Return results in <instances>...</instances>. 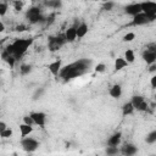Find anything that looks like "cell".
I'll return each mask as SVG.
<instances>
[{
	"label": "cell",
	"instance_id": "cell-1",
	"mask_svg": "<svg viewBox=\"0 0 156 156\" xmlns=\"http://www.w3.org/2000/svg\"><path fill=\"white\" fill-rule=\"evenodd\" d=\"M90 65H91V60H88V58L77 60L72 63H68V65L61 67L58 77L62 78L63 80H71L73 78L80 77L85 72H88Z\"/></svg>",
	"mask_w": 156,
	"mask_h": 156
},
{
	"label": "cell",
	"instance_id": "cell-2",
	"mask_svg": "<svg viewBox=\"0 0 156 156\" xmlns=\"http://www.w3.org/2000/svg\"><path fill=\"white\" fill-rule=\"evenodd\" d=\"M32 44H33V39H30V38H20V39H16L13 43L9 44L5 48V50L9 54H11L16 60H18L27 52V50L29 49V46Z\"/></svg>",
	"mask_w": 156,
	"mask_h": 156
},
{
	"label": "cell",
	"instance_id": "cell-3",
	"mask_svg": "<svg viewBox=\"0 0 156 156\" xmlns=\"http://www.w3.org/2000/svg\"><path fill=\"white\" fill-rule=\"evenodd\" d=\"M140 7H141V12H144L149 17L150 22L156 18V2L149 1V0L143 1V2H140Z\"/></svg>",
	"mask_w": 156,
	"mask_h": 156
},
{
	"label": "cell",
	"instance_id": "cell-4",
	"mask_svg": "<svg viewBox=\"0 0 156 156\" xmlns=\"http://www.w3.org/2000/svg\"><path fill=\"white\" fill-rule=\"evenodd\" d=\"M26 18L29 21V23L34 24V23H38L40 21H43V16H41V11L38 6H32L27 10L26 12Z\"/></svg>",
	"mask_w": 156,
	"mask_h": 156
},
{
	"label": "cell",
	"instance_id": "cell-5",
	"mask_svg": "<svg viewBox=\"0 0 156 156\" xmlns=\"http://www.w3.org/2000/svg\"><path fill=\"white\" fill-rule=\"evenodd\" d=\"M143 60L146 62V65H152L156 61V45L155 43H151L146 46V49L143 51Z\"/></svg>",
	"mask_w": 156,
	"mask_h": 156
},
{
	"label": "cell",
	"instance_id": "cell-6",
	"mask_svg": "<svg viewBox=\"0 0 156 156\" xmlns=\"http://www.w3.org/2000/svg\"><path fill=\"white\" fill-rule=\"evenodd\" d=\"M65 43H66L65 34L50 37V38H49V43H48V48H49L50 51H57V50H60V48L63 46Z\"/></svg>",
	"mask_w": 156,
	"mask_h": 156
},
{
	"label": "cell",
	"instance_id": "cell-7",
	"mask_svg": "<svg viewBox=\"0 0 156 156\" xmlns=\"http://www.w3.org/2000/svg\"><path fill=\"white\" fill-rule=\"evenodd\" d=\"M21 146L26 152H34L39 147V141L34 138L23 136L21 140Z\"/></svg>",
	"mask_w": 156,
	"mask_h": 156
},
{
	"label": "cell",
	"instance_id": "cell-8",
	"mask_svg": "<svg viewBox=\"0 0 156 156\" xmlns=\"http://www.w3.org/2000/svg\"><path fill=\"white\" fill-rule=\"evenodd\" d=\"M130 102H132L134 110H136V111H146L147 107H149L147 106V102L145 101L144 96H141V95H134L132 98Z\"/></svg>",
	"mask_w": 156,
	"mask_h": 156
},
{
	"label": "cell",
	"instance_id": "cell-9",
	"mask_svg": "<svg viewBox=\"0 0 156 156\" xmlns=\"http://www.w3.org/2000/svg\"><path fill=\"white\" fill-rule=\"evenodd\" d=\"M149 22H150L149 17H147L144 12H139L138 15L133 16V20H132L130 24L134 26V27H136V26H144V24H147Z\"/></svg>",
	"mask_w": 156,
	"mask_h": 156
},
{
	"label": "cell",
	"instance_id": "cell-10",
	"mask_svg": "<svg viewBox=\"0 0 156 156\" xmlns=\"http://www.w3.org/2000/svg\"><path fill=\"white\" fill-rule=\"evenodd\" d=\"M29 116L32 117L34 124L39 126V127H44L45 122H46V115L44 112H30Z\"/></svg>",
	"mask_w": 156,
	"mask_h": 156
},
{
	"label": "cell",
	"instance_id": "cell-11",
	"mask_svg": "<svg viewBox=\"0 0 156 156\" xmlns=\"http://www.w3.org/2000/svg\"><path fill=\"white\" fill-rule=\"evenodd\" d=\"M124 12L129 16H135L138 15L139 12H141V7H140V2H133V4H129L124 7Z\"/></svg>",
	"mask_w": 156,
	"mask_h": 156
},
{
	"label": "cell",
	"instance_id": "cell-12",
	"mask_svg": "<svg viewBox=\"0 0 156 156\" xmlns=\"http://www.w3.org/2000/svg\"><path fill=\"white\" fill-rule=\"evenodd\" d=\"M61 67H62V60H61V58H57V60L52 61V62H51V63H49V66H48V68H49L50 73H51L52 76H55V77H57V76H58Z\"/></svg>",
	"mask_w": 156,
	"mask_h": 156
},
{
	"label": "cell",
	"instance_id": "cell-13",
	"mask_svg": "<svg viewBox=\"0 0 156 156\" xmlns=\"http://www.w3.org/2000/svg\"><path fill=\"white\" fill-rule=\"evenodd\" d=\"M65 39L66 43H73L77 39V33H76V27H69L65 30Z\"/></svg>",
	"mask_w": 156,
	"mask_h": 156
},
{
	"label": "cell",
	"instance_id": "cell-14",
	"mask_svg": "<svg viewBox=\"0 0 156 156\" xmlns=\"http://www.w3.org/2000/svg\"><path fill=\"white\" fill-rule=\"evenodd\" d=\"M121 138H122L121 132H117V133L112 134V135L107 139V145H110V146H118L119 143H121Z\"/></svg>",
	"mask_w": 156,
	"mask_h": 156
},
{
	"label": "cell",
	"instance_id": "cell-15",
	"mask_svg": "<svg viewBox=\"0 0 156 156\" xmlns=\"http://www.w3.org/2000/svg\"><path fill=\"white\" fill-rule=\"evenodd\" d=\"M108 94H110V96L113 98V99L121 98V95H122V87H121L119 84L112 85V87L110 88V90H108Z\"/></svg>",
	"mask_w": 156,
	"mask_h": 156
},
{
	"label": "cell",
	"instance_id": "cell-16",
	"mask_svg": "<svg viewBox=\"0 0 156 156\" xmlns=\"http://www.w3.org/2000/svg\"><path fill=\"white\" fill-rule=\"evenodd\" d=\"M136 151H138V149H136V146H134L133 144H126V145L122 146V149H121V152H122L123 155H127V156H132V155L136 154Z\"/></svg>",
	"mask_w": 156,
	"mask_h": 156
},
{
	"label": "cell",
	"instance_id": "cell-17",
	"mask_svg": "<svg viewBox=\"0 0 156 156\" xmlns=\"http://www.w3.org/2000/svg\"><path fill=\"white\" fill-rule=\"evenodd\" d=\"M76 33H77V38H84L88 33V24L82 22L78 27H76Z\"/></svg>",
	"mask_w": 156,
	"mask_h": 156
},
{
	"label": "cell",
	"instance_id": "cell-18",
	"mask_svg": "<svg viewBox=\"0 0 156 156\" xmlns=\"http://www.w3.org/2000/svg\"><path fill=\"white\" fill-rule=\"evenodd\" d=\"M20 132H21L22 138H23V136H27V135H29V134L33 132V127H32V124L21 123V124H20Z\"/></svg>",
	"mask_w": 156,
	"mask_h": 156
},
{
	"label": "cell",
	"instance_id": "cell-19",
	"mask_svg": "<svg viewBox=\"0 0 156 156\" xmlns=\"http://www.w3.org/2000/svg\"><path fill=\"white\" fill-rule=\"evenodd\" d=\"M127 66H128V62L124 60V57H117L115 60V69L116 71H121Z\"/></svg>",
	"mask_w": 156,
	"mask_h": 156
},
{
	"label": "cell",
	"instance_id": "cell-20",
	"mask_svg": "<svg viewBox=\"0 0 156 156\" xmlns=\"http://www.w3.org/2000/svg\"><path fill=\"white\" fill-rule=\"evenodd\" d=\"M134 112V107L132 105V102H126L123 106H122V113L123 116H128V115H132Z\"/></svg>",
	"mask_w": 156,
	"mask_h": 156
},
{
	"label": "cell",
	"instance_id": "cell-21",
	"mask_svg": "<svg viewBox=\"0 0 156 156\" xmlns=\"http://www.w3.org/2000/svg\"><path fill=\"white\" fill-rule=\"evenodd\" d=\"M124 60L128 62V63H133L134 60H135V55H134V51L132 49H127L126 52H124Z\"/></svg>",
	"mask_w": 156,
	"mask_h": 156
},
{
	"label": "cell",
	"instance_id": "cell-22",
	"mask_svg": "<svg viewBox=\"0 0 156 156\" xmlns=\"http://www.w3.org/2000/svg\"><path fill=\"white\" fill-rule=\"evenodd\" d=\"M20 72H21V74L26 76V74H28V73L32 72V66L30 65H27V63H23L20 67Z\"/></svg>",
	"mask_w": 156,
	"mask_h": 156
},
{
	"label": "cell",
	"instance_id": "cell-23",
	"mask_svg": "<svg viewBox=\"0 0 156 156\" xmlns=\"http://www.w3.org/2000/svg\"><path fill=\"white\" fill-rule=\"evenodd\" d=\"M146 143L147 144H154V143H156V130H152V132H150L147 135H146Z\"/></svg>",
	"mask_w": 156,
	"mask_h": 156
},
{
	"label": "cell",
	"instance_id": "cell-24",
	"mask_svg": "<svg viewBox=\"0 0 156 156\" xmlns=\"http://www.w3.org/2000/svg\"><path fill=\"white\" fill-rule=\"evenodd\" d=\"M123 41H126V43H129V41H133V39H135V33L134 32H128V33H126L124 35H123Z\"/></svg>",
	"mask_w": 156,
	"mask_h": 156
},
{
	"label": "cell",
	"instance_id": "cell-25",
	"mask_svg": "<svg viewBox=\"0 0 156 156\" xmlns=\"http://www.w3.org/2000/svg\"><path fill=\"white\" fill-rule=\"evenodd\" d=\"M12 129L11 128H6V129H4L2 132H0V136L1 138H4V139H7V138H11L12 136Z\"/></svg>",
	"mask_w": 156,
	"mask_h": 156
},
{
	"label": "cell",
	"instance_id": "cell-26",
	"mask_svg": "<svg viewBox=\"0 0 156 156\" xmlns=\"http://www.w3.org/2000/svg\"><path fill=\"white\" fill-rule=\"evenodd\" d=\"M105 151H106L107 155H116V154L119 152V150H118L117 146H110V145H107V147H106Z\"/></svg>",
	"mask_w": 156,
	"mask_h": 156
},
{
	"label": "cell",
	"instance_id": "cell-27",
	"mask_svg": "<svg viewBox=\"0 0 156 156\" xmlns=\"http://www.w3.org/2000/svg\"><path fill=\"white\" fill-rule=\"evenodd\" d=\"M7 10H9V5L6 2H0V17L5 16L7 13Z\"/></svg>",
	"mask_w": 156,
	"mask_h": 156
},
{
	"label": "cell",
	"instance_id": "cell-28",
	"mask_svg": "<svg viewBox=\"0 0 156 156\" xmlns=\"http://www.w3.org/2000/svg\"><path fill=\"white\" fill-rule=\"evenodd\" d=\"M13 7L16 11H21L23 7V1L22 0H15L13 1Z\"/></svg>",
	"mask_w": 156,
	"mask_h": 156
},
{
	"label": "cell",
	"instance_id": "cell-29",
	"mask_svg": "<svg viewBox=\"0 0 156 156\" xmlns=\"http://www.w3.org/2000/svg\"><path fill=\"white\" fill-rule=\"evenodd\" d=\"M48 5H49L50 7H54V9H58V7L61 6V2H60V0H50V1L48 2Z\"/></svg>",
	"mask_w": 156,
	"mask_h": 156
},
{
	"label": "cell",
	"instance_id": "cell-30",
	"mask_svg": "<svg viewBox=\"0 0 156 156\" xmlns=\"http://www.w3.org/2000/svg\"><path fill=\"white\" fill-rule=\"evenodd\" d=\"M105 68H106V66H105L104 63H98V65L95 66V72L102 73V72H105Z\"/></svg>",
	"mask_w": 156,
	"mask_h": 156
},
{
	"label": "cell",
	"instance_id": "cell-31",
	"mask_svg": "<svg viewBox=\"0 0 156 156\" xmlns=\"http://www.w3.org/2000/svg\"><path fill=\"white\" fill-rule=\"evenodd\" d=\"M113 2L112 1H107V2H105L104 5H102V7H104V10H106V11H110V10H112V7H113Z\"/></svg>",
	"mask_w": 156,
	"mask_h": 156
},
{
	"label": "cell",
	"instance_id": "cell-32",
	"mask_svg": "<svg viewBox=\"0 0 156 156\" xmlns=\"http://www.w3.org/2000/svg\"><path fill=\"white\" fill-rule=\"evenodd\" d=\"M23 123H27V124H34V122H33V119H32V117L28 115V116H24L23 117Z\"/></svg>",
	"mask_w": 156,
	"mask_h": 156
},
{
	"label": "cell",
	"instance_id": "cell-33",
	"mask_svg": "<svg viewBox=\"0 0 156 156\" xmlns=\"http://www.w3.org/2000/svg\"><path fill=\"white\" fill-rule=\"evenodd\" d=\"M43 93H44V89H43V88H40V89H38V90L35 91V94L33 95V98H34V99H38V98H40V96H41V94H43Z\"/></svg>",
	"mask_w": 156,
	"mask_h": 156
},
{
	"label": "cell",
	"instance_id": "cell-34",
	"mask_svg": "<svg viewBox=\"0 0 156 156\" xmlns=\"http://www.w3.org/2000/svg\"><path fill=\"white\" fill-rule=\"evenodd\" d=\"M151 87H152V89L156 88V76L155 74L151 77Z\"/></svg>",
	"mask_w": 156,
	"mask_h": 156
},
{
	"label": "cell",
	"instance_id": "cell-35",
	"mask_svg": "<svg viewBox=\"0 0 156 156\" xmlns=\"http://www.w3.org/2000/svg\"><path fill=\"white\" fill-rule=\"evenodd\" d=\"M16 30H17V32H23V30H26V26H24V24L17 26V27H16Z\"/></svg>",
	"mask_w": 156,
	"mask_h": 156
},
{
	"label": "cell",
	"instance_id": "cell-36",
	"mask_svg": "<svg viewBox=\"0 0 156 156\" xmlns=\"http://www.w3.org/2000/svg\"><path fill=\"white\" fill-rule=\"evenodd\" d=\"M7 128V126H6V123L5 122H2V121H0V132H2L4 129H6Z\"/></svg>",
	"mask_w": 156,
	"mask_h": 156
},
{
	"label": "cell",
	"instance_id": "cell-37",
	"mask_svg": "<svg viewBox=\"0 0 156 156\" xmlns=\"http://www.w3.org/2000/svg\"><path fill=\"white\" fill-rule=\"evenodd\" d=\"M5 32V24L4 22H0V33H4Z\"/></svg>",
	"mask_w": 156,
	"mask_h": 156
}]
</instances>
